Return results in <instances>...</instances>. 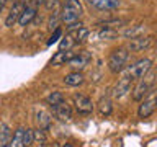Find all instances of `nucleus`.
Listing matches in <instances>:
<instances>
[{"label": "nucleus", "instance_id": "1", "mask_svg": "<svg viewBox=\"0 0 157 147\" xmlns=\"http://www.w3.org/2000/svg\"><path fill=\"white\" fill-rule=\"evenodd\" d=\"M152 69V61L151 59H139L134 64H131L129 67H126V70L123 72L121 77L128 78L131 82H137L139 78H142L146 74H149Z\"/></svg>", "mask_w": 157, "mask_h": 147}, {"label": "nucleus", "instance_id": "2", "mask_svg": "<svg viewBox=\"0 0 157 147\" xmlns=\"http://www.w3.org/2000/svg\"><path fill=\"white\" fill-rule=\"evenodd\" d=\"M82 13H83V8H82L80 0H67L66 5H64L61 20L66 23V26H67V24L77 23L78 18L82 17Z\"/></svg>", "mask_w": 157, "mask_h": 147}, {"label": "nucleus", "instance_id": "3", "mask_svg": "<svg viewBox=\"0 0 157 147\" xmlns=\"http://www.w3.org/2000/svg\"><path fill=\"white\" fill-rule=\"evenodd\" d=\"M128 57H129V52H128L126 47L115 49V51L110 54V57H108V69H110L113 74L123 72V70H124V67H126Z\"/></svg>", "mask_w": 157, "mask_h": 147}, {"label": "nucleus", "instance_id": "4", "mask_svg": "<svg viewBox=\"0 0 157 147\" xmlns=\"http://www.w3.org/2000/svg\"><path fill=\"white\" fill-rule=\"evenodd\" d=\"M152 85H154V75H149V74H146L142 78H139L137 80V85L134 88V93H132V98H134L136 101L142 100L147 93L151 92Z\"/></svg>", "mask_w": 157, "mask_h": 147}, {"label": "nucleus", "instance_id": "5", "mask_svg": "<svg viewBox=\"0 0 157 147\" xmlns=\"http://www.w3.org/2000/svg\"><path fill=\"white\" fill-rule=\"evenodd\" d=\"M155 93L157 92H152V93H147V98H144V100L141 101L139 108H137V115H139V118H149L152 113L155 111Z\"/></svg>", "mask_w": 157, "mask_h": 147}, {"label": "nucleus", "instance_id": "6", "mask_svg": "<svg viewBox=\"0 0 157 147\" xmlns=\"http://www.w3.org/2000/svg\"><path fill=\"white\" fill-rule=\"evenodd\" d=\"M74 105H75V110L80 113V115H90L93 111V101L85 95H75L74 96Z\"/></svg>", "mask_w": 157, "mask_h": 147}, {"label": "nucleus", "instance_id": "7", "mask_svg": "<svg viewBox=\"0 0 157 147\" xmlns=\"http://www.w3.org/2000/svg\"><path fill=\"white\" fill-rule=\"evenodd\" d=\"M152 44V36H136V38H131L129 44H128V49L132 52H139V51H144Z\"/></svg>", "mask_w": 157, "mask_h": 147}, {"label": "nucleus", "instance_id": "8", "mask_svg": "<svg viewBox=\"0 0 157 147\" xmlns=\"http://www.w3.org/2000/svg\"><path fill=\"white\" fill-rule=\"evenodd\" d=\"M51 111H52V115L56 116L57 119H61V121H69L72 118V108L69 106L66 101L51 106Z\"/></svg>", "mask_w": 157, "mask_h": 147}, {"label": "nucleus", "instance_id": "9", "mask_svg": "<svg viewBox=\"0 0 157 147\" xmlns=\"http://www.w3.org/2000/svg\"><path fill=\"white\" fill-rule=\"evenodd\" d=\"M25 5L23 2H15L13 3V7L10 8V13H8V17L5 18V26L7 28H12L15 23H18V18H20V15H21V12L25 10Z\"/></svg>", "mask_w": 157, "mask_h": 147}, {"label": "nucleus", "instance_id": "10", "mask_svg": "<svg viewBox=\"0 0 157 147\" xmlns=\"http://www.w3.org/2000/svg\"><path fill=\"white\" fill-rule=\"evenodd\" d=\"M90 62V54H88L87 51H83V52H78V54H75L71 61H69L67 64L71 66L74 70H77V72H80L83 67L87 66V64Z\"/></svg>", "mask_w": 157, "mask_h": 147}, {"label": "nucleus", "instance_id": "11", "mask_svg": "<svg viewBox=\"0 0 157 147\" xmlns=\"http://www.w3.org/2000/svg\"><path fill=\"white\" fill-rule=\"evenodd\" d=\"M131 80H128V78H124V77H121L120 80H118V83L115 85V88H113V98H123L126 95L128 92L131 90Z\"/></svg>", "mask_w": 157, "mask_h": 147}, {"label": "nucleus", "instance_id": "12", "mask_svg": "<svg viewBox=\"0 0 157 147\" xmlns=\"http://www.w3.org/2000/svg\"><path fill=\"white\" fill-rule=\"evenodd\" d=\"M88 3L98 10H103V12L115 10L120 7V0H88Z\"/></svg>", "mask_w": 157, "mask_h": 147}, {"label": "nucleus", "instance_id": "13", "mask_svg": "<svg viewBox=\"0 0 157 147\" xmlns=\"http://www.w3.org/2000/svg\"><path fill=\"white\" fill-rule=\"evenodd\" d=\"M77 52H74L72 49H66V51H57L56 54L52 56V59H51V64L52 66H59V64H66V62H69L71 59L75 56Z\"/></svg>", "mask_w": 157, "mask_h": 147}, {"label": "nucleus", "instance_id": "14", "mask_svg": "<svg viewBox=\"0 0 157 147\" xmlns=\"http://www.w3.org/2000/svg\"><path fill=\"white\" fill-rule=\"evenodd\" d=\"M34 17H36V7H29V5H26L25 10L21 12V15H20L18 23L21 24V26H26V24H29L34 20Z\"/></svg>", "mask_w": 157, "mask_h": 147}, {"label": "nucleus", "instance_id": "15", "mask_svg": "<svg viewBox=\"0 0 157 147\" xmlns=\"http://www.w3.org/2000/svg\"><path fill=\"white\" fill-rule=\"evenodd\" d=\"M36 123H38V127L39 129H43V131H49L51 129V115H49L48 111H38V115H36Z\"/></svg>", "mask_w": 157, "mask_h": 147}, {"label": "nucleus", "instance_id": "16", "mask_svg": "<svg viewBox=\"0 0 157 147\" xmlns=\"http://www.w3.org/2000/svg\"><path fill=\"white\" fill-rule=\"evenodd\" d=\"M64 83L69 85V87H78V85H82V83H83V75L80 72L74 70V72L67 74V75L64 77Z\"/></svg>", "mask_w": 157, "mask_h": 147}, {"label": "nucleus", "instance_id": "17", "mask_svg": "<svg viewBox=\"0 0 157 147\" xmlns=\"http://www.w3.org/2000/svg\"><path fill=\"white\" fill-rule=\"evenodd\" d=\"M10 139H12V131L8 124H0V147H7Z\"/></svg>", "mask_w": 157, "mask_h": 147}, {"label": "nucleus", "instance_id": "18", "mask_svg": "<svg viewBox=\"0 0 157 147\" xmlns=\"http://www.w3.org/2000/svg\"><path fill=\"white\" fill-rule=\"evenodd\" d=\"M124 23H126L124 20H105V21L98 23V26L100 28H108V29H116V28L123 26Z\"/></svg>", "mask_w": 157, "mask_h": 147}, {"label": "nucleus", "instance_id": "19", "mask_svg": "<svg viewBox=\"0 0 157 147\" xmlns=\"http://www.w3.org/2000/svg\"><path fill=\"white\" fill-rule=\"evenodd\" d=\"M64 101V95L61 92H51L49 95L46 96V103L49 106H54V105H57V103H62Z\"/></svg>", "mask_w": 157, "mask_h": 147}, {"label": "nucleus", "instance_id": "20", "mask_svg": "<svg viewBox=\"0 0 157 147\" xmlns=\"http://www.w3.org/2000/svg\"><path fill=\"white\" fill-rule=\"evenodd\" d=\"M36 142V145H44L46 144V131H43V129H38L36 131H33V144Z\"/></svg>", "mask_w": 157, "mask_h": 147}, {"label": "nucleus", "instance_id": "21", "mask_svg": "<svg viewBox=\"0 0 157 147\" xmlns=\"http://www.w3.org/2000/svg\"><path fill=\"white\" fill-rule=\"evenodd\" d=\"M33 145V131L31 129H23L21 131V147Z\"/></svg>", "mask_w": 157, "mask_h": 147}, {"label": "nucleus", "instance_id": "22", "mask_svg": "<svg viewBox=\"0 0 157 147\" xmlns=\"http://www.w3.org/2000/svg\"><path fill=\"white\" fill-rule=\"evenodd\" d=\"M74 46H75V41L72 39L71 34H66V38H62V41L59 43V51H66V49H72Z\"/></svg>", "mask_w": 157, "mask_h": 147}, {"label": "nucleus", "instance_id": "23", "mask_svg": "<svg viewBox=\"0 0 157 147\" xmlns=\"http://www.w3.org/2000/svg\"><path fill=\"white\" fill-rule=\"evenodd\" d=\"M118 36L116 29H108V28H101L98 31V38L100 39H115Z\"/></svg>", "mask_w": 157, "mask_h": 147}, {"label": "nucleus", "instance_id": "24", "mask_svg": "<svg viewBox=\"0 0 157 147\" xmlns=\"http://www.w3.org/2000/svg\"><path fill=\"white\" fill-rule=\"evenodd\" d=\"M21 131H23V127L15 132L13 137L10 139V142H8L7 147H21Z\"/></svg>", "mask_w": 157, "mask_h": 147}, {"label": "nucleus", "instance_id": "25", "mask_svg": "<svg viewBox=\"0 0 157 147\" xmlns=\"http://www.w3.org/2000/svg\"><path fill=\"white\" fill-rule=\"evenodd\" d=\"M98 108H100V113H101V115H105V116L111 115V111H113V106H111L110 100H101L100 105H98Z\"/></svg>", "mask_w": 157, "mask_h": 147}, {"label": "nucleus", "instance_id": "26", "mask_svg": "<svg viewBox=\"0 0 157 147\" xmlns=\"http://www.w3.org/2000/svg\"><path fill=\"white\" fill-rule=\"evenodd\" d=\"M144 28L146 26H142V24H137V26L136 28H129V29H128V31L124 33V36L126 38H136V36H139V33H142V31H144Z\"/></svg>", "mask_w": 157, "mask_h": 147}, {"label": "nucleus", "instance_id": "27", "mask_svg": "<svg viewBox=\"0 0 157 147\" xmlns=\"http://www.w3.org/2000/svg\"><path fill=\"white\" fill-rule=\"evenodd\" d=\"M61 36H62V31H61L59 28H56V29H54V33L51 34V38L48 39V46H52V44H56Z\"/></svg>", "mask_w": 157, "mask_h": 147}, {"label": "nucleus", "instance_id": "28", "mask_svg": "<svg viewBox=\"0 0 157 147\" xmlns=\"http://www.w3.org/2000/svg\"><path fill=\"white\" fill-rule=\"evenodd\" d=\"M5 3H7V0H0V12H2V10H3Z\"/></svg>", "mask_w": 157, "mask_h": 147}, {"label": "nucleus", "instance_id": "29", "mask_svg": "<svg viewBox=\"0 0 157 147\" xmlns=\"http://www.w3.org/2000/svg\"><path fill=\"white\" fill-rule=\"evenodd\" d=\"M62 147H74V145H72V144H69V142H66V144H64Z\"/></svg>", "mask_w": 157, "mask_h": 147}, {"label": "nucleus", "instance_id": "30", "mask_svg": "<svg viewBox=\"0 0 157 147\" xmlns=\"http://www.w3.org/2000/svg\"><path fill=\"white\" fill-rule=\"evenodd\" d=\"M39 3H44V0H36V5H39Z\"/></svg>", "mask_w": 157, "mask_h": 147}, {"label": "nucleus", "instance_id": "31", "mask_svg": "<svg viewBox=\"0 0 157 147\" xmlns=\"http://www.w3.org/2000/svg\"><path fill=\"white\" fill-rule=\"evenodd\" d=\"M155 108H157V93H155Z\"/></svg>", "mask_w": 157, "mask_h": 147}, {"label": "nucleus", "instance_id": "32", "mask_svg": "<svg viewBox=\"0 0 157 147\" xmlns=\"http://www.w3.org/2000/svg\"><path fill=\"white\" fill-rule=\"evenodd\" d=\"M52 147H59V144H52Z\"/></svg>", "mask_w": 157, "mask_h": 147}, {"label": "nucleus", "instance_id": "33", "mask_svg": "<svg viewBox=\"0 0 157 147\" xmlns=\"http://www.w3.org/2000/svg\"><path fill=\"white\" fill-rule=\"evenodd\" d=\"M36 147H44V145H36Z\"/></svg>", "mask_w": 157, "mask_h": 147}]
</instances>
